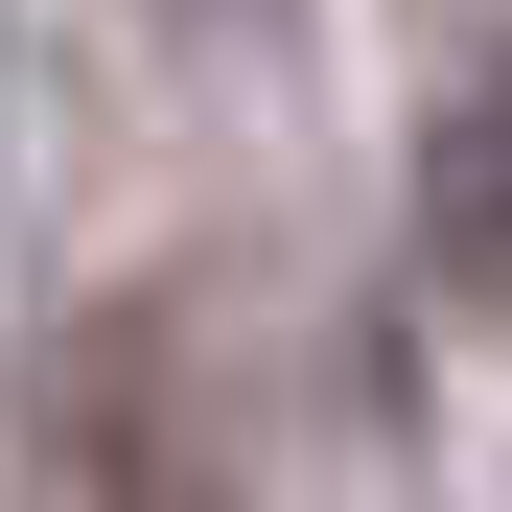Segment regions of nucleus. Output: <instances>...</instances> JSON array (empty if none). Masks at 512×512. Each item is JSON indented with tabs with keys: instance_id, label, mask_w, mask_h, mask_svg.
Here are the masks:
<instances>
[{
	"instance_id": "f257e3e1",
	"label": "nucleus",
	"mask_w": 512,
	"mask_h": 512,
	"mask_svg": "<svg viewBox=\"0 0 512 512\" xmlns=\"http://www.w3.org/2000/svg\"><path fill=\"white\" fill-rule=\"evenodd\" d=\"M419 256H443L466 303H512V47L419 117Z\"/></svg>"
},
{
	"instance_id": "f03ea898",
	"label": "nucleus",
	"mask_w": 512,
	"mask_h": 512,
	"mask_svg": "<svg viewBox=\"0 0 512 512\" xmlns=\"http://www.w3.org/2000/svg\"><path fill=\"white\" fill-rule=\"evenodd\" d=\"M187 24H280V0H187Z\"/></svg>"
}]
</instances>
